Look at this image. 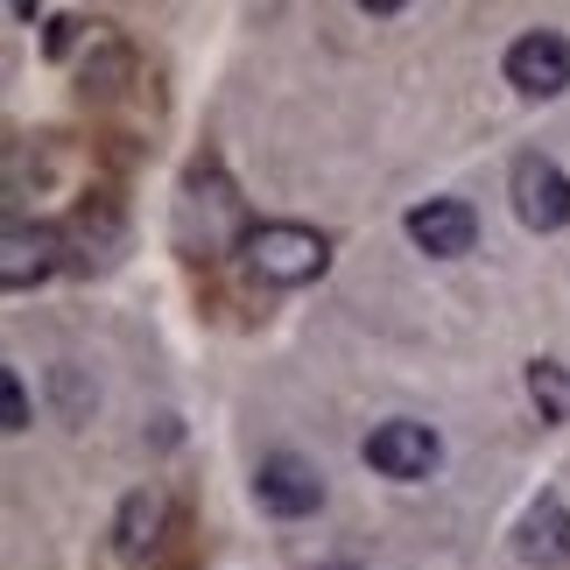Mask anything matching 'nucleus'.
Listing matches in <instances>:
<instances>
[{
  "instance_id": "10",
  "label": "nucleus",
  "mask_w": 570,
  "mask_h": 570,
  "mask_svg": "<svg viewBox=\"0 0 570 570\" xmlns=\"http://www.w3.org/2000/svg\"><path fill=\"white\" fill-rule=\"evenodd\" d=\"M57 268V233L50 226H8V239H0V282L8 289H29V282H42Z\"/></svg>"
},
{
  "instance_id": "2",
  "label": "nucleus",
  "mask_w": 570,
  "mask_h": 570,
  "mask_svg": "<svg viewBox=\"0 0 570 570\" xmlns=\"http://www.w3.org/2000/svg\"><path fill=\"white\" fill-rule=\"evenodd\" d=\"M239 254H247V268H254L261 282H282V289H296V282L324 275V261H332V247H324V233H311V226H289V218H268V226H254Z\"/></svg>"
},
{
  "instance_id": "9",
  "label": "nucleus",
  "mask_w": 570,
  "mask_h": 570,
  "mask_svg": "<svg viewBox=\"0 0 570 570\" xmlns=\"http://www.w3.org/2000/svg\"><path fill=\"white\" fill-rule=\"evenodd\" d=\"M163 521H169V500H163L156 487L127 493L120 514H114V563H141V557L163 542Z\"/></svg>"
},
{
  "instance_id": "1",
  "label": "nucleus",
  "mask_w": 570,
  "mask_h": 570,
  "mask_svg": "<svg viewBox=\"0 0 570 570\" xmlns=\"http://www.w3.org/2000/svg\"><path fill=\"white\" fill-rule=\"evenodd\" d=\"M247 233H254V226H239V197H233L226 177H218V163H197L190 184H184V205H177V239H184V254H190V261H212V254H226L233 239L247 247Z\"/></svg>"
},
{
  "instance_id": "8",
  "label": "nucleus",
  "mask_w": 570,
  "mask_h": 570,
  "mask_svg": "<svg viewBox=\"0 0 570 570\" xmlns=\"http://www.w3.org/2000/svg\"><path fill=\"white\" fill-rule=\"evenodd\" d=\"M514 550L521 563H535V570H557L570 563V508L557 493H542L529 514H521V529H514Z\"/></svg>"
},
{
  "instance_id": "3",
  "label": "nucleus",
  "mask_w": 570,
  "mask_h": 570,
  "mask_svg": "<svg viewBox=\"0 0 570 570\" xmlns=\"http://www.w3.org/2000/svg\"><path fill=\"white\" fill-rule=\"evenodd\" d=\"M508 197H514V218H521L529 233L570 226V177H563L550 156H521L514 177H508Z\"/></svg>"
},
{
  "instance_id": "4",
  "label": "nucleus",
  "mask_w": 570,
  "mask_h": 570,
  "mask_svg": "<svg viewBox=\"0 0 570 570\" xmlns=\"http://www.w3.org/2000/svg\"><path fill=\"white\" fill-rule=\"evenodd\" d=\"M508 85L521 99H557L570 85V42L557 29H529L508 42Z\"/></svg>"
},
{
  "instance_id": "7",
  "label": "nucleus",
  "mask_w": 570,
  "mask_h": 570,
  "mask_svg": "<svg viewBox=\"0 0 570 570\" xmlns=\"http://www.w3.org/2000/svg\"><path fill=\"white\" fill-rule=\"evenodd\" d=\"M409 239L436 261H458V254H472V239H479V212L465 197H423V205L409 212Z\"/></svg>"
},
{
  "instance_id": "6",
  "label": "nucleus",
  "mask_w": 570,
  "mask_h": 570,
  "mask_svg": "<svg viewBox=\"0 0 570 570\" xmlns=\"http://www.w3.org/2000/svg\"><path fill=\"white\" fill-rule=\"evenodd\" d=\"M436 458H444V444H436L430 423H381L366 436V465L381 479H430Z\"/></svg>"
},
{
  "instance_id": "11",
  "label": "nucleus",
  "mask_w": 570,
  "mask_h": 570,
  "mask_svg": "<svg viewBox=\"0 0 570 570\" xmlns=\"http://www.w3.org/2000/svg\"><path fill=\"white\" fill-rule=\"evenodd\" d=\"M529 402L542 409V423H570V366L535 360L529 366Z\"/></svg>"
},
{
  "instance_id": "5",
  "label": "nucleus",
  "mask_w": 570,
  "mask_h": 570,
  "mask_svg": "<svg viewBox=\"0 0 570 570\" xmlns=\"http://www.w3.org/2000/svg\"><path fill=\"white\" fill-rule=\"evenodd\" d=\"M254 500L268 514H282V521H303V514L324 508V479H317V465L275 451V458H261V472H254Z\"/></svg>"
},
{
  "instance_id": "12",
  "label": "nucleus",
  "mask_w": 570,
  "mask_h": 570,
  "mask_svg": "<svg viewBox=\"0 0 570 570\" xmlns=\"http://www.w3.org/2000/svg\"><path fill=\"white\" fill-rule=\"evenodd\" d=\"M8 430L21 436V430H29V394H21V381L8 374Z\"/></svg>"
}]
</instances>
